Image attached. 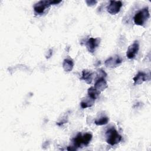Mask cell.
Masks as SVG:
<instances>
[{
    "label": "cell",
    "mask_w": 151,
    "mask_h": 151,
    "mask_svg": "<svg viewBox=\"0 0 151 151\" xmlns=\"http://www.w3.org/2000/svg\"><path fill=\"white\" fill-rule=\"evenodd\" d=\"M122 5V2L120 1H110L107 6V11L109 14L115 15L120 12Z\"/></svg>",
    "instance_id": "277c9868"
},
{
    "label": "cell",
    "mask_w": 151,
    "mask_h": 151,
    "mask_svg": "<svg viewBox=\"0 0 151 151\" xmlns=\"http://www.w3.org/2000/svg\"><path fill=\"white\" fill-rule=\"evenodd\" d=\"M52 54V50L51 49H50V50H49L47 52V54L46 55V58H50V57H51Z\"/></svg>",
    "instance_id": "d6986e66"
},
{
    "label": "cell",
    "mask_w": 151,
    "mask_h": 151,
    "mask_svg": "<svg viewBox=\"0 0 151 151\" xmlns=\"http://www.w3.org/2000/svg\"><path fill=\"white\" fill-rule=\"evenodd\" d=\"M107 87L108 85L105 78H98L94 84V87L100 92L104 90Z\"/></svg>",
    "instance_id": "9c48e42d"
},
{
    "label": "cell",
    "mask_w": 151,
    "mask_h": 151,
    "mask_svg": "<svg viewBox=\"0 0 151 151\" xmlns=\"http://www.w3.org/2000/svg\"><path fill=\"white\" fill-rule=\"evenodd\" d=\"M61 1H40L34 5V11L35 15L44 14L45 10L51 5H56Z\"/></svg>",
    "instance_id": "7a4b0ae2"
},
{
    "label": "cell",
    "mask_w": 151,
    "mask_h": 151,
    "mask_svg": "<svg viewBox=\"0 0 151 151\" xmlns=\"http://www.w3.org/2000/svg\"><path fill=\"white\" fill-rule=\"evenodd\" d=\"M150 17L148 7H145L139 11L133 18L134 22L137 25L143 26Z\"/></svg>",
    "instance_id": "6da1fadb"
},
{
    "label": "cell",
    "mask_w": 151,
    "mask_h": 151,
    "mask_svg": "<svg viewBox=\"0 0 151 151\" xmlns=\"http://www.w3.org/2000/svg\"><path fill=\"white\" fill-rule=\"evenodd\" d=\"M106 142L111 146H114L119 143L122 139V137L117 130L113 127L109 129L106 133Z\"/></svg>",
    "instance_id": "3957f363"
},
{
    "label": "cell",
    "mask_w": 151,
    "mask_h": 151,
    "mask_svg": "<svg viewBox=\"0 0 151 151\" xmlns=\"http://www.w3.org/2000/svg\"><path fill=\"white\" fill-rule=\"evenodd\" d=\"M139 50V43L138 41H135L129 47L126 52V56L129 59H133L135 57Z\"/></svg>",
    "instance_id": "8992f818"
},
{
    "label": "cell",
    "mask_w": 151,
    "mask_h": 151,
    "mask_svg": "<svg viewBox=\"0 0 151 151\" xmlns=\"http://www.w3.org/2000/svg\"><path fill=\"white\" fill-rule=\"evenodd\" d=\"M86 2L88 6H93L96 5L97 2V1H94V0H90V1H86Z\"/></svg>",
    "instance_id": "ac0fdd59"
},
{
    "label": "cell",
    "mask_w": 151,
    "mask_h": 151,
    "mask_svg": "<svg viewBox=\"0 0 151 151\" xmlns=\"http://www.w3.org/2000/svg\"><path fill=\"white\" fill-rule=\"evenodd\" d=\"M122 63V58L117 55H115L114 56L110 57L109 58H107L104 64L107 67L113 68L117 67Z\"/></svg>",
    "instance_id": "52a82bcc"
},
{
    "label": "cell",
    "mask_w": 151,
    "mask_h": 151,
    "mask_svg": "<svg viewBox=\"0 0 151 151\" xmlns=\"http://www.w3.org/2000/svg\"><path fill=\"white\" fill-rule=\"evenodd\" d=\"M87 93H88V97L94 100H95V99H96L98 97V96H99V94H100V91H99L97 90H96L94 87H90L88 89Z\"/></svg>",
    "instance_id": "7c38bea8"
},
{
    "label": "cell",
    "mask_w": 151,
    "mask_h": 151,
    "mask_svg": "<svg viewBox=\"0 0 151 151\" xmlns=\"http://www.w3.org/2000/svg\"><path fill=\"white\" fill-rule=\"evenodd\" d=\"M80 80H83L86 82L87 84H90L93 80V74L91 71L84 70L82 71V76Z\"/></svg>",
    "instance_id": "30bf717a"
},
{
    "label": "cell",
    "mask_w": 151,
    "mask_h": 151,
    "mask_svg": "<svg viewBox=\"0 0 151 151\" xmlns=\"http://www.w3.org/2000/svg\"><path fill=\"white\" fill-rule=\"evenodd\" d=\"M73 143L74 146L78 148L80 147L82 145H83V136L80 133H79L76 137L73 139Z\"/></svg>",
    "instance_id": "5bb4252c"
},
{
    "label": "cell",
    "mask_w": 151,
    "mask_h": 151,
    "mask_svg": "<svg viewBox=\"0 0 151 151\" xmlns=\"http://www.w3.org/2000/svg\"><path fill=\"white\" fill-rule=\"evenodd\" d=\"M97 77L98 78H105L107 77V73L102 69H99L97 71Z\"/></svg>",
    "instance_id": "e0dca14e"
},
{
    "label": "cell",
    "mask_w": 151,
    "mask_h": 151,
    "mask_svg": "<svg viewBox=\"0 0 151 151\" xmlns=\"http://www.w3.org/2000/svg\"><path fill=\"white\" fill-rule=\"evenodd\" d=\"M147 79V75L143 72H139L133 78L134 84H141Z\"/></svg>",
    "instance_id": "ba28073f"
},
{
    "label": "cell",
    "mask_w": 151,
    "mask_h": 151,
    "mask_svg": "<svg viewBox=\"0 0 151 151\" xmlns=\"http://www.w3.org/2000/svg\"><path fill=\"white\" fill-rule=\"evenodd\" d=\"M83 136V145L87 146L88 145L92 139V134L89 133H87L84 134Z\"/></svg>",
    "instance_id": "2e32d148"
},
{
    "label": "cell",
    "mask_w": 151,
    "mask_h": 151,
    "mask_svg": "<svg viewBox=\"0 0 151 151\" xmlns=\"http://www.w3.org/2000/svg\"><path fill=\"white\" fill-rule=\"evenodd\" d=\"M63 67L65 71L70 72L74 67V63L71 60L65 59L63 63Z\"/></svg>",
    "instance_id": "8fae6325"
},
{
    "label": "cell",
    "mask_w": 151,
    "mask_h": 151,
    "mask_svg": "<svg viewBox=\"0 0 151 151\" xmlns=\"http://www.w3.org/2000/svg\"><path fill=\"white\" fill-rule=\"evenodd\" d=\"M100 39L99 38H90L85 42L86 45L88 52L93 53L96 48L99 45Z\"/></svg>",
    "instance_id": "5b68a950"
},
{
    "label": "cell",
    "mask_w": 151,
    "mask_h": 151,
    "mask_svg": "<svg viewBox=\"0 0 151 151\" xmlns=\"http://www.w3.org/2000/svg\"><path fill=\"white\" fill-rule=\"evenodd\" d=\"M77 147H76L74 146H69L67 147V150H77Z\"/></svg>",
    "instance_id": "ffe728a7"
},
{
    "label": "cell",
    "mask_w": 151,
    "mask_h": 151,
    "mask_svg": "<svg viewBox=\"0 0 151 151\" xmlns=\"http://www.w3.org/2000/svg\"><path fill=\"white\" fill-rule=\"evenodd\" d=\"M109 120V119L107 117H102L99 119L96 120L94 121V123L97 126H103L106 124Z\"/></svg>",
    "instance_id": "9a60e30c"
},
{
    "label": "cell",
    "mask_w": 151,
    "mask_h": 151,
    "mask_svg": "<svg viewBox=\"0 0 151 151\" xmlns=\"http://www.w3.org/2000/svg\"><path fill=\"white\" fill-rule=\"evenodd\" d=\"M94 102V100L88 97V98L85 99V100H83L80 103V106L81 108L86 109L87 107H91L93 105Z\"/></svg>",
    "instance_id": "4fadbf2b"
}]
</instances>
